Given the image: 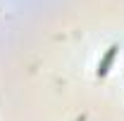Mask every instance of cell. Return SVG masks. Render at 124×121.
<instances>
[{
    "label": "cell",
    "instance_id": "1",
    "mask_svg": "<svg viewBox=\"0 0 124 121\" xmlns=\"http://www.w3.org/2000/svg\"><path fill=\"white\" fill-rule=\"evenodd\" d=\"M115 50H117V47H110V52H108V57H105V60H103V64H100V69H98V71H100V74H105V71H108V64H110V62H112V57H115Z\"/></svg>",
    "mask_w": 124,
    "mask_h": 121
}]
</instances>
